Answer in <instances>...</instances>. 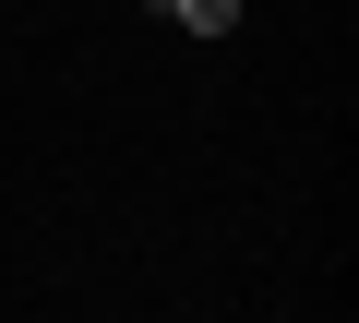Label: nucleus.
<instances>
[{"label": "nucleus", "mask_w": 359, "mask_h": 323, "mask_svg": "<svg viewBox=\"0 0 359 323\" xmlns=\"http://www.w3.org/2000/svg\"><path fill=\"white\" fill-rule=\"evenodd\" d=\"M156 13H168V25H192V36H228V25H240V0H156Z\"/></svg>", "instance_id": "nucleus-1"}]
</instances>
